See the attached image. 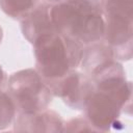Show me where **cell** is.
<instances>
[{
    "label": "cell",
    "mask_w": 133,
    "mask_h": 133,
    "mask_svg": "<svg viewBox=\"0 0 133 133\" xmlns=\"http://www.w3.org/2000/svg\"><path fill=\"white\" fill-rule=\"evenodd\" d=\"M51 15L57 32L82 46L103 37L104 18L99 0H66L52 5Z\"/></svg>",
    "instance_id": "6da1fadb"
},
{
    "label": "cell",
    "mask_w": 133,
    "mask_h": 133,
    "mask_svg": "<svg viewBox=\"0 0 133 133\" xmlns=\"http://www.w3.org/2000/svg\"><path fill=\"white\" fill-rule=\"evenodd\" d=\"M32 46L35 70L46 84L63 77L80 65L83 46L59 32L42 35Z\"/></svg>",
    "instance_id": "7a4b0ae2"
},
{
    "label": "cell",
    "mask_w": 133,
    "mask_h": 133,
    "mask_svg": "<svg viewBox=\"0 0 133 133\" xmlns=\"http://www.w3.org/2000/svg\"><path fill=\"white\" fill-rule=\"evenodd\" d=\"M104 18V41L117 61L133 54V0H99Z\"/></svg>",
    "instance_id": "3957f363"
},
{
    "label": "cell",
    "mask_w": 133,
    "mask_h": 133,
    "mask_svg": "<svg viewBox=\"0 0 133 133\" xmlns=\"http://www.w3.org/2000/svg\"><path fill=\"white\" fill-rule=\"evenodd\" d=\"M131 81L115 89L92 88L83 108L84 116L96 132L110 131L123 112L131 114Z\"/></svg>",
    "instance_id": "277c9868"
},
{
    "label": "cell",
    "mask_w": 133,
    "mask_h": 133,
    "mask_svg": "<svg viewBox=\"0 0 133 133\" xmlns=\"http://www.w3.org/2000/svg\"><path fill=\"white\" fill-rule=\"evenodd\" d=\"M6 91L17 111L31 113L49 108L54 96L35 69H24L12 73L7 80Z\"/></svg>",
    "instance_id": "5b68a950"
},
{
    "label": "cell",
    "mask_w": 133,
    "mask_h": 133,
    "mask_svg": "<svg viewBox=\"0 0 133 133\" xmlns=\"http://www.w3.org/2000/svg\"><path fill=\"white\" fill-rule=\"evenodd\" d=\"M47 85L54 97L60 98L68 107L75 110H83L94 88L89 76L77 69Z\"/></svg>",
    "instance_id": "8992f818"
},
{
    "label": "cell",
    "mask_w": 133,
    "mask_h": 133,
    "mask_svg": "<svg viewBox=\"0 0 133 133\" xmlns=\"http://www.w3.org/2000/svg\"><path fill=\"white\" fill-rule=\"evenodd\" d=\"M63 124V119L56 111L47 108L31 113L18 112L12 126L16 132L57 133L62 132Z\"/></svg>",
    "instance_id": "52a82bcc"
},
{
    "label": "cell",
    "mask_w": 133,
    "mask_h": 133,
    "mask_svg": "<svg viewBox=\"0 0 133 133\" xmlns=\"http://www.w3.org/2000/svg\"><path fill=\"white\" fill-rule=\"evenodd\" d=\"M52 5L38 3V5L21 21V30L23 36L31 45L39 36L57 32L52 20Z\"/></svg>",
    "instance_id": "ba28073f"
},
{
    "label": "cell",
    "mask_w": 133,
    "mask_h": 133,
    "mask_svg": "<svg viewBox=\"0 0 133 133\" xmlns=\"http://www.w3.org/2000/svg\"><path fill=\"white\" fill-rule=\"evenodd\" d=\"M112 59H114V57L110 47L101 39L83 46V52L79 66L84 74L89 76L98 68Z\"/></svg>",
    "instance_id": "9c48e42d"
},
{
    "label": "cell",
    "mask_w": 133,
    "mask_h": 133,
    "mask_svg": "<svg viewBox=\"0 0 133 133\" xmlns=\"http://www.w3.org/2000/svg\"><path fill=\"white\" fill-rule=\"evenodd\" d=\"M38 3V0H0V8L7 17L22 21Z\"/></svg>",
    "instance_id": "30bf717a"
},
{
    "label": "cell",
    "mask_w": 133,
    "mask_h": 133,
    "mask_svg": "<svg viewBox=\"0 0 133 133\" xmlns=\"http://www.w3.org/2000/svg\"><path fill=\"white\" fill-rule=\"evenodd\" d=\"M17 113L16 105L7 91H0V131L14 124Z\"/></svg>",
    "instance_id": "8fae6325"
},
{
    "label": "cell",
    "mask_w": 133,
    "mask_h": 133,
    "mask_svg": "<svg viewBox=\"0 0 133 133\" xmlns=\"http://www.w3.org/2000/svg\"><path fill=\"white\" fill-rule=\"evenodd\" d=\"M62 132H96V130L83 115L71 118L65 122L63 124Z\"/></svg>",
    "instance_id": "7c38bea8"
},
{
    "label": "cell",
    "mask_w": 133,
    "mask_h": 133,
    "mask_svg": "<svg viewBox=\"0 0 133 133\" xmlns=\"http://www.w3.org/2000/svg\"><path fill=\"white\" fill-rule=\"evenodd\" d=\"M7 80H8V77L5 73V71L3 70V68L0 65V91H3L6 89Z\"/></svg>",
    "instance_id": "4fadbf2b"
},
{
    "label": "cell",
    "mask_w": 133,
    "mask_h": 133,
    "mask_svg": "<svg viewBox=\"0 0 133 133\" xmlns=\"http://www.w3.org/2000/svg\"><path fill=\"white\" fill-rule=\"evenodd\" d=\"M64 1H66V0H42V2L47 3V4H50V5H56V4L62 3Z\"/></svg>",
    "instance_id": "5bb4252c"
},
{
    "label": "cell",
    "mask_w": 133,
    "mask_h": 133,
    "mask_svg": "<svg viewBox=\"0 0 133 133\" xmlns=\"http://www.w3.org/2000/svg\"><path fill=\"white\" fill-rule=\"evenodd\" d=\"M2 39H3V29H2V27L0 26V44H1Z\"/></svg>",
    "instance_id": "9a60e30c"
}]
</instances>
